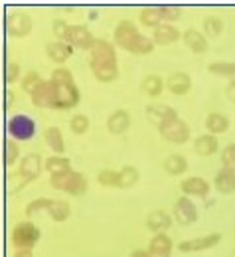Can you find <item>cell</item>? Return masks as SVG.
<instances>
[{"instance_id":"cell-18","label":"cell","mask_w":235,"mask_h":257,"mask_svg":"<svg viewBox=\"0 0 235 257\" xmlns=\"http://www.w3.org/2000/svg\"><path fill=\"white\" fill-rule=\"evenodd\" d=\"M182 42L188 46L190 52L194 54H205L207 52V36L201 32V30H196V28H188L186 32L182 34Z\"/></svg>"},{"instance_id":"cell-4","label":"cell","mask_w":235,"mask_h":257,"mask_svg":"<svg viewBox=\"0 0 235 257\" xmlns=\"http://www.w3.org/2000/svg\"><path fill=\"white\" fill-rule=\"evenodd\" d=\"M42 237V231L40 227L32 222H20L12 227V233H10V241L16 249H34L36 243L40 241Z\"/></svg>"},{"instance_id":"cell-9","label":"cell","mask_w":235,"mask_h":257,"mask_svg":"<svg viewBox=\"0 0 235 257\" xmlns=\"http://www.w3.org/2000/svg\"><path fill=\"white\" fill-rule=\"evenodd\" d=\"M221 241V233L219 231H211L207 235H200V237H192V239H184L178 243V251L182 253H194V251H205L215 247Z\"/></svg>"},{"instance_id":"cell-23","label":"cell","mask_w":235,"mask_h":257,"mask_svg":"<svg viewBox=\"0 0 235 257\" xmlns=\"http://www.w3.org/2000/svg\"><path fill=\"white\" fill-rule=\"evenodd\" d=\"M44 141L46 145L54 151V155H64L66 153V139L60 127H48L44 131Z\"/></svg>"},{"instance_id":"cell-45","label":"cell","mask_w":235,"mask_h":257,"mask_svg":"<svg viewBox=\"0 0 235 257\" xmlns=\"http://www.w3.org/2000/svg\"><path fill=\"white\" fill-rule=\"evenodd\" d=\"M225 97H227L231 103H235V79H231V81L225 85Z\"/></svg>"},{"instance_id":"cell-31","label":"cell","mask_w":235,"mask_h":257,"mask_svg":"<svg viewBox=\"0 0 235 257\" xmlns=\"http://www.w3.org/2000/svg\"><path fill=\"white\" fill-rule=\"evenodd\" d=\"M48 216L54 220V222H66L71 216V206L67 204L66 200H52L50 208H48Z\"/></svg>"},{"instance_id":"cell-41","label":"cell","mask_w":235,"mask_h":257,"mask_svg":"<svg viewBox=\"0 0 235 257\" xmlns=\"http://www.w3.org/2000/svg\"><path fill=\"white\" fill-rule=\"evenodd\" d=\"M50 79L56 81V83H69V81H75L71 69H67V67H56V69L52 71V77H50Z\"/></svg>"},{"instance_id":"cell-19","label":"cell","mask_w":235,"mask_h":257,"mask_svg":"<svg viewBox=\"0 0 235 257\" xmlns=\"http://www.w3.org/2000/svg\"><path fill=\"white\" fill-rule=\"evenodd\" d=\"M46 54H48V58L52 60V62H56V64H66L67 60L73 56V48L66 44V42H60V40H54V42H50V44H46Z\"/></svg>"},{"instance_id":"cell-29","label":"cell","mask_w":235,"mask_h":257,"mask_svg":"<svg viewBox=\"0 0 235 257\" xmlns=\"http://www.w3.org/2000/svg\"><path fill=\"white\" fill-rule=\"evenodd\" d=\"M138 20H140V24L142 26H146V28H158V26H162V12H160V6H148V8H142L140 12H138Z\"/></svg>"},{"instance_id":"cell-6","label":"cell","mask_w":235,"mask_h":257,"mask_svg":"<svg viewBox=\"0 0 235 257\" xmlns=\"http://www.w3.org/2000/svg\"><path fill=\"white\" fill-rule=\"evenodd\" d=\"M36 121H34L30 115H12L8 119V125H6V131H8V137L16 143H26V141H32L34 135H36Z\"/></svg>"},{"instance_id":"cell-26","label":"cell","mask_w":235,"mask_h":257,"mask_svg":"<svg viewBox=\"0 0 235 257\" xmlns=\"http://www.w3.org/2000/svg\"><path fill=\"white\" fill-rule=\"evenodd\" d=\"M164 89H166V81L156 73H150L140 81V91L146 97H158Z\"/></svg>"},{"instance_id":"cell-11","label":"cell","mask_w":235,"mask_h":257,"mask_svg":"<svg viewBox=\"0 0 235 257\" xmlns=\"http://www.w3.org/2000/svg\"><path fill=\"white\" fill-rule=\"evenodd\" d=\"M146 119H148L152 125H156V127L160 128L162 125H166L170 121L178 119V113H176V109L170 107V105H164V103H150V105L146 107Z\"/></svg>"},{"instance_id":"cell-21","label":"cell","mask_w":235,"mask_h":257,"mask_svg":"<svg viewBox=\"0 0 235 257\" xmlns=\"http://www.w3.org/2000/svg\"><path fill=\"white\" fill-rule=\"evenodd\" d=\"M194 151L200 157H213L219 151V141H217L215 135H209V133L207 135H200L194 141Z\"/></svg>"},{"instance_id":"cell-3","label":"cell","mask_w":235,"mask_h":257,"mask_svg":"<svg viewBox=\"0 0 235 257\" xmlns=\"http://www.w3.org/2000/svg\"><path fill=\"white\" fill-rule=\"evenodd\" d=\"M50 184L54 190H60V192H66L69 196H83L89 188V180L83 172H66V174H60V176H52L50 178Z\"/></svg>"},{"instance_id":"cell-44","label":"cell","mask_w":235,"mask_h":257,"mask_svg":"<svg viewBox=\"0 0 235 257\" xmlns=\"http://www.w3.org/2000/svg\"><path fill=\"white\" fill-rule=\"evenodd\" d=\"M69 26L71 24H67L64 20H54V24H52V30H54V36H56V40H60V42H64V38H66L67 30H69Z\"/></svg>"},{"instance_id":"cell-35","label":"cell","mask_w":235,"mask_h":257,"mask_svg":"<svg viewBox=\"0 0 235 257\" xmlns=\"http://www.w3.org/2000/svg\"><path fill=\"white\" fill-rule=\"evenodd\" d=\"M223 30V20L219 16H205L203 18V34L207 38H215Z\"/></svg>"},{"instance_id":"cell-49","label":"cell","mask_w":235,"mask_h":257,"mask_svg":"<svg viewBox=\"0 0 235 257\" xmlns=\"http://www.w3.org/2000/svg\"><path fill=\"white\" fill-rule=\"evenodd\" d=\"M231 257H235V251H233V253H231Z\"/></svg>"},{"instance_id":"cell-13","label":"cell","mask_w":235,"mask_h":257,"mask_svg":"<svg viewBox=\"0 0 235 257\" xmlns=\"http://www.w3.org/2000/svg\"><path fill=\"white\" fill-rule=\"evenodd\" d=\"M44 159H42V155H38V153H30V155H26L22 161H20V176L26 180V182H30V180H36L40 174H42V170H46L44 168Z\"/></svg>"},{"instance_id":"cell-38","label":"cell","mask_w":235,"mask_h":257,"mask_svg":"<svg viewBox=\"0 0 235 257\" xmlns=\"http://www.w3.org/2000/svg\"><path fill=\"white\" fill-rule=\"evenodd\" d=\"M219 157H221V164L223 168H229L235 172V143L225 145L221 151H219Z\"/></svg>"},{"instance_id":"cell-43","label":"cell","mask_w":235,"mask_h":257,"mask_svg":"<svg viewBox=\"0 0 235 257\" xmlns=\"http://www.w3.org/2000/svg\"><path fill=\"white\" fill-rule=\"evenodd\" d=\"M20 71H22L20 64L10 62V64L6 65V83H8V85H12L14 81H18V79H20Z\"/></svg>"},{"instance_id":"cell-47","label":"cell","mask_w":235,"mask_h":257,"mask_svg":"<svg viewBox=\"0 0 235 257\" xmlns=\"http://www.w3.org/2000/svg\"><path fill=\"white\" fill-rule=\"evenodd\" d=\"M12 257H34V251L32 249H16Z\"/></svg>"},{"instance_id":"cell-5","label":"cell","mask_w":235,"mask_h":257,"mask_svg":"<svg viewBox=\"0 0 235 257\" xmlns=\"http://www.w3.org/2000/svg\"><path fill=\"white\" fill-rule=\"evenodd\" d=\"M52 85H54V105H52V109L66 111V109H73V107L79 105L81 93H79V87L75 85V81H69V83L52 81Z\"/></svg>"},{"instance_id":"cell-30","label":"cell","mask_w":235,"mask_h":257,"mask_svg":"<svg viewBox=\"0 0 235 257\" xmlns=\"http://www.w3.org/2000/svg\"><path fill=\"white\" fill-rule=\"evenodd\" d=\"M162 168L170 176H182L188 170V161L184 155H170L162 161Z\"/></svg>"},{"instance_id":"cell-1","label":"cell","mask_w":235,"mask_h":257,"mask_svg":"<svg viewBox=\"0 0 235 257\" xmlns=\"http://www.w3.org/2000/svg\"><path fill=\"white\" fill-rule=\"evenodd\" d=\"M89 67L93 77L101 83H111L119 77V62H117V50L115 44L97 38L95 46L89 52Z\"/></svg>"},{"instance_id":"cell-33","label":"cell","mask_w":235,"mask_h":257,"mask_svg":"<svg viewBox=\"0 0 235 257\" xmlns=\"http://www.w3.org/2000/svg\"><path fill=\"white\" fill-rule=\"evenodd\" d=\"M207 71L219 77H227L231 81L235 79V62H211L207 65Z\"/></svg>"},{"instance_id":"cell-2","label":"cell","mask_w":235,"mask_h":257,"mask_svg":"<svg viewBox=\"0 0 235 257\" xmlns=\"http://www.w3.org/2000/svg\"><path fill=\"white\" fill-rule=\"evenodd\" d=\"M113 44L125 52H131L134 56H148L154 52V40L140 34L138 26L133 20H121L113 32Z\"/></svg>"},{"instance_id":"cell-48","label":"cell","mask_w":235,"mask_h":257,"mask_svg":"<svg viewBox=\"0 0 235 257\" xmlns=\"http://www.w3.org/2000/svg\"><path fill=\"white\" fill-rule=\"evenodd\" d=\"M131 257H150V253H148V249H134Z\"/></svg>"},{"instance_id":"cell-7","label":"cell","mask_w":235,"mask_h":257,"mask_svg":"<svg viewBox=\"0 0 235 257\" xmlns=\"http://www.w3.org/2000/svg\"><path fill=\"white\" fill-rule=\"evenodd\" d=\"M32 16L28 12H24V10H14L6 18V30L12 38H26L28 34L32 32Z\"/></svg>"},{"instance_id":"cell-34","label":"cell","mask_w":235,"mask_h":257,"mask_svg":"<svg viewBox=\"0 0 235 257\" xmlns=\"http://www.w3.org/2000/svg\"><path fill=\"white\" fill-rule=\"evenodd\" d=\"M119 172H121V188H123V190H127V188H133V186H136V182H138L140 174H138V170H136L134 166L127 164V166L119 168Z\"/></svg>"},{"instance_id":"cell-37","label":"cell","mask_w":235,"mask_h":257,"mask_svg":"<svg viewBox=\"0 0 235 257\" xmlns=\"http://www.w3.org/2000/svg\"><path fill=\"white\" fill-rule=\"evenodd\" d=\"M89 117L87 115H83V113H77V115H73L71 117V121H69V128L75 133V135H85L87 131H89Z\"/></svg>"},{"instance_id":"cell-16","label":"cell","mask_w":235,"mask_h":257,"mask_svg":"<svg viewBox=\"0 0 235 257\" xmlns=\"http://www.w3.org/2000/svg\"><path fill=\"white\" fill-rule=\"evenodd\" d=\"M131 125H133V117H131V113L125 111V109L113 111V113L109 115V119H107V131H109L111 135H125V133L131 128Z\"/></svg>"},{"instance_id":"cell-22","label":"cell","mask_w":235,"mask_h":257,"mask_svg":"<svg viewBox=\"0 0 235 257\" xmlns=\"http://www.w3.org/2000/svg\"><path fill=\"white\" fill-rule=\"evenodd\" d=\"M170 225H172V218H170V214L164 212V210H154L146 218V227L152 233H164Z\"/></svg>"},{"instance_id":"cell-14","label":"cell","mask_w":235,"mask_h":257,"mask_svg":"<svg viewBox=\"0 0 235 257\" xmlns=\"http://www.w3.org/2000/svg\"><path fill=\"white\" fill-rule=\"evenodd\" d=\"M209 182L203 176H188L180 182V190L184 196H194V198H205L209 194Z\"/></svg>"},{"instance_id":"cell-15","label":"cell","mask_w":235,"mask_h":257,"mask_svg":"<svg viewBox=\"0 0 235 257\" xmlns=\"http://www.w3.org/2000/svg\"><path fill=\"white\" fill-rule=\"evenodd\" d=\"M30 99H32V105L38 107V109H52L54 105V85L50 79H42V83L34 89L30 93Z\"/></svg>"},{"instance_id":"cell-36","label":"cell","mask_w":235,"mask_h":257,"mask_svg":"<svg viewBox=\"0 0 235 257\" xmlns=\"http://www.w3.org/2000/svg\"><path fill=\"white\" fill-rule=\"evenodd\" d=\"M50 204H52V198H36V200H32V202H30V204L24 208V214H26L28 218H32L34 214L48 212Z\"/></svg>"},{"instance_id":"cell-39","label":"cell","mask_w":235,"mask_h":257,"mask_svg":"<svg viewBox=\"0 0 235 257\" xmlns=\"http://www.w3.org/2000/svg\"><path fill=\"white\" fill-rule=\"evenodd\" d=\"M40 83H42V77H40L38 71H28V73L22 77V81H20V85H22V89H24L26 93H32Z\"/></svg>"},{"instance_id":"cell-32","label":"cell","mask_w":235,"mask_h":257,"mask_svg":"<svg viewBox=\"0 0 235 257\" xmlns=\"http://www.w3.org/2000/svg\"><path fill=\"white\" fill-rule=\"evenodd\" d=\"M97 182L107 188H121V172L113 168H103L97 174Z\"/></svg>"},{"instance_id":"cell-46","label":"cell","mask_w":235,"mask_h":257,"mask_svg":"<svg viewBox=\"0 0 235 257\" xmlns=\"http://www.w3.org/2000/svg\"><path fill=\"white\" fill-rule=\"evenodd\" d=\"M12 105H14V91H12V89H8V91H6V105H4V107H6V111H8V109H12Z\"/></svg>"},{"instance_id":"cell-8","label":"cell","mask_w":235,"mask_h":257,"mask_svg":"<svg viewBox=\"0 0 235 257\" xmlns=\"http://www.w3.org/2000/svg\"><path fill=\"white\" fill-rule=\"evenodd\" d=\"M158 131H160V137L168 143H172V145H184V143L190 141V127L180 117L166 123V125H162Z\"/></svg>"},{"instance_id":"cell-25","label":"cell","mask_w":235,"mask_h":257,"mask_svg":"<svg viewBox=\"0 0 235 257\" xmlns=\"http://www.w3.org/2000/svg\"><path fill=\"white\" fill-rule=\"evenodd\" d=\"M213 186L219 194H233L235 192V172L229 168L217 170L213 178Z\"/></svg>"},{"instance_id":"cell-10","label":"cell","mask_w":235,"mask_h":257,"mask_svg":"<svg viewBox=\"0 0 235 257\" xmlns=\"http://www.w3.org/2000/svg\"><path fill=\"white\" fill-rule=\"evenodd\" d=\"M95 36L91 34L89 28H85V26H69V30H67L66 38H64V42L69 44L73 50H89L91 52V48L95 46Z\"/></svg>"},{"instance_id":"cell-20","label":"cell","mask_w":235,"mask_h":257,"mask_svg":"<svg viewBox=\"0 0 235 257\" xmlns=\"http://www.w3.org/2000/svg\"><path fill=\"white\" fill-rule=\"evenodd\" d=\"M152 40L156 46H170V44L182 40V32L174 24H162L152 32Z\"/></svg>"},{"instance_id":"cell-42","label":"cell","mask_w":235,"mask_h":257,"mask_svg":"<svg viewBox=\"0 0 235 257\" xmlns=\"http://www.w3.org/2000/svg\"><path fill=\"white\" fill-rule=\"evenodd\" d=\"M160 12H162V20L166 24H172L176 22L180 16H182V10L178 6H160Z\"/></svg>"},{"instance_id":"cell-28","label":"cell","mask_w":235,"mask_h":257,"mask_svg":"<svg viewBox=\"0 0 235 257\" xmlns=\"http://www.w3.org/2000/svg\"><path fill=\"white\" fill-rule=\"evenodd\" d=\"M44 168H46L52 176H60V174L71 172V161L66 159L64 155H52V157H48V159H46Z\"/></svg>"},{"instance_id":"cell-27","label":"cell","mask_w":235,"mask_h":257,"mask_svg":"<svg viewBox=\"0 0 235 257\" xmlns=\"http://www.w3.org/2000/svg\"><path fill=\"white\" fill-rule=\"evenodd\" d=\"M229 125H231V121H229V117L223 115V113L213 111V113H209V115L205 117V128H207L209 135H221V133H225V131L229 128Z\"/></svg>"},{"instance_id":"cell-17","label":"cell","mask_w":235,"mask_h":257,"mask_svg":"<svg viewBox=\"0 0 235 257\" xmlns=\"http://www.w3.org/2000/svg\"><path fill=\"white\" fill-rule=\"evenodd\" d=\"M166 89L172 95H186L192 89V77L186 71H174L166 79Z\"/></svg>"},{"instance_id":"cell-12","label":"cell","mask_w":235,"mask_h":257,"mask_svg":"<svg viewBox=\"0 0 235 257\" xmlns=\"http://www.w3.org/2000/svg\"><path fill=\"white\" fill-rule=\"evenodd\" d=\"M174 218L178 224H194L198 220V208L194 206V202L188 196H182L176 200L174 204Z\"/></svg>"},{"instance_id":"cell-40","label":"cell","mask_w":235,"mask_h":257,"mask_svg":"<svg viewBox=\"0 0 235 257\" xmlns=\"http://www.w3.org/2000/svg\"><path fill=\"white\" fill-rule=\"evenodd\" d=\"M18 157H20V147H18V143L12 141V139H8V141H6V164H8V166H14V162L18 161Z\"/></svg>"},{"instance_id":"cell-24","label":"cell","mask_w":235,"mask_h":257,"mask_svg":"<svg viewBox=\"0 0 235 257\" xmlns=\"http://www.w3.org/2000/svg\"><path fill=\"white\" fill-rule=\"evenodd\" d=\"M172 249H174V243H172V239H170L168 233H154L152 239H150V243H148V251L152 255L170 257Z\"/></svg>"}]
</instances>
